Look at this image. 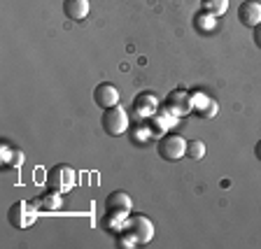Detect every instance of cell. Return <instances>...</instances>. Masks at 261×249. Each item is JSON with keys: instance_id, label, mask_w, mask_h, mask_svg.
Returning <instances> with one entry per match:
<instances>
[{"instance_id": "cell-5", "label": "cell", "mask_w": 261, "mask_h": 249, "mask_svg": "<svg viewBox=\"0 0 261 249\" xmlns=\"http://www.w3.org/2000/svg\"><path fill=\"white\" fill-rule=\"evenodd\" d=\"M166 109L173 117H185L194 109V93L185 91V89H175L170 91V96L166 98Z\"/></svg>"}, {"instance_id": "cell-13", "label": "cell", "mask_w": 261, "mask_h": 249, "mask_svg": "<svg viewBox=\"0 0 261 249\" xmlns=\"http://www.w3.org/2000/svg\"><path fill=\"white\" fill-rule=\"evenodd\" d=\"M194 28L198 33H203V35H205V33H212L215 28H217V16L210 14V12H205V10H201L194 16Z\"/></svg>"}, {"instance_id": "cell-9", "label": "cell", "mask_w": 261, "mask_h": 249, "mask_svg": "<svg viewBox=\"0 0 261 249\" xmlns=\"http://www.w3.org/2000/svg\"><path fill=\"white\" fill-rule=\"evenodd\" d=\"M89 0H63V14L70 19V21H84L89 16Z\"/></svg>"}, {"instance_id": "cell-15", "label": "cell", "mask_w": 261, "mask_h": 249, "mask_svg": "<svg viewBox=\"0 0 261 249\" xmlns=\"http://www.w3.org/2000/svg\"><path fill=\"white\" fill-rule=\"evenodd\" d=\"M205 152H207V147H205L203 140H189L187 142V156L194 158V161H201V158L205 156Z\"/></svg>"}, {"instance_id": "cell-14", "label": "cell", "mask_w": 261, "mask_h": 249, "mask_svg": "<svg viewBox=\"0 0 261 249\" xmlns=\"http://www.w3.org/2000/svg\"><path fill=\"white\" fill-rule=\"evenodd\" d=\"M133 105H136V109L140 112V117H154L159 103H156V98H154L152 93H140Z\"/></svg>"}, {"instance_id": "cell-4", "label": "cell", "mask_w": 261, "mask_h": 249, "mask_svg": "<svg viewBox=\"0 0 261 249\" xmlns=\"http://www.w3.org/2000/svg\"><path fill=\"white\" fill-rule=\"evenodd\" d=\"M38 212H40L38 207H33L28 201H16L14 205L7 210V222L14 228H28V226H33Z\"/></svg>"}, {"instance_id": "cell-10", "label": "cell", "mask_w": 261, "mask_h": 249, "mask_svg": "<svg viewBox=\"0 0 261 249\" xmlns=\"http://www.w3.org/2000/svg\"><path fill=\"white\" fill-rule=\"evenodd\" d=\"M130 205H133V201H130V196L126 191H112L108 196V201H105V210L108 212H124V214H128Z\"/></svg>"}, {"instance_id": "cell-2", "label": "cell", "mask_w": 261, "mask_h": 249, "mask_svg": "<svg viewBox=\"0 0 261 249\" xmlns=\"http://www.w3.org/2000/svg\"><path fill=\"white\" fill-rule=\"evenodd\" d=\"M77 184V173L70 165H54V168L47 173V189L65 193V191L75 189Z\"/></svg>"}, {"instance_id": "cell-1", "label": "cell", "mask_w": 261, "mask_h": 249, "mask_svg": "<svg viewBox=\"0 0 261 249\" xmlns=\"http://www.w3.org/2000/svg\"><path fill=\"white\" fill-rule=\"evenodd\" d=\"M128 112H126L121 105H114V107H108L100 117V126L103 130L108 133L110 137H117V135H124L128 130Z\"/></svg>"}, {"instance_id": "cell-19", "label": "cell", "mask_w": 261, "mask_h": 249, "mask_svg": "<svg viewBox=\"0 0 261 249\" xmlns=\"http://www.w3.org/2000/svg\"><path fill=\"white\" fill-rule=\"evenodd\" d=\"M254 154H256V158H259V161H261V140L256 142V147H254Z\"/></svg>"}, {"instance_id": "cell-12", "label": "cell", "mask_w": 261, "mask_h": 249, "mask_svg": "<svg viewBox=\"0 0 261 249\" xmlns=\"http://www.w3.org/2000/svg\"><path fill=\"white\" fill-rule=\"evenodd\" d=\"M33 203H35V207H38V210H47V212H54V210H59V207L63 205L61 193H59V191H51V189H47V193L38 196Z\"/></svg>"}, {"instance_id": "cell-8", "label": "cell", "mask_w": 261, "mask_h": 249, "mask_svg": "<svg viewBox=\"0 0 261 249\" xmlns=\"http://www.w3.org/2000/svg\"><path fill=\"white\" fill-rule=\"evenodd\" d=\"M238 21L245 28H254L261 23V3L256 0H245L243 5L238 7Z\"/></svg>"}, {"instance_id": "cell-6", "label": "cell", "mask_w": 261, "mask_h": 249, "mask_svg": "<svg viewBox=\"0 0 261 249\" xmlns=\"http://www.w3.org/2000/svg\"><path fill=\"white\" fill-rule=\"evenodd\" d=\"M126 228L136 235L138 244L152 242V238H154V224H152V219H147L145 214H133V217H128L126 219Z\"/></svg>"}, {"instance_id": "cell-7", "label": "cell", "mask_w": 261, "mask_h": 249, "mask_svg": "<svg viewBox=\"0 0 261 249\" xmlns=\"http://www.w3.org/2000/svg\"><path fill=\"white\" fill-rule=\"evenodd\" d=\"M93 103L103 109L119 105V89L114 87V84H108V81L98 84V87L93 89Z\"/></svg>"}, {"instance_id": "cell-3", "label": "cell", "mask_w": 261, "mask_h": 249, "mask_svg": "<svg viewBox=\"0 0 261 249\" xmlns=\"http://www.w3.org/2000/svg\"><path fill=\"white\" fill-rule=\"evenodd\" d=\"M156 152L163 161H179L182 156H187V140L177 133H168L159 140Z\"/></svg>"}, {"instance_id": "cell-18", "label": "cell", "mask_w": 261, "mask_h": 249, "mask_svg": "<svg viewBox=\"0 0 261 249\" xmlns=\"http://www.w3.org/2000/svg\"><path fill=\"white\" fill-rule=\"evenodd\" d=\"M252 31H254V44L261 49V23H259V26H254Z\"/></svg>"}, {"instance_id": "cell-11", "label": "cell", "mask_w": 261, "mask_h": 249, "mask_svg": "<svg viewBox=\"0 0 261 249\" xmlns=\"http://www.w3.org/2000/svg\"><path fill=\"white\" fill-rule=\"evenodd\" d=\"M0 163H3L7 170H16L23 163V154L10 145H0Z\"/></svg>"}, {"instance_id": "cell-17", "label": "cell", "mask_w": 261, "mask_h": 249, "mask_svg": "<svg viewBox=\"0 0 261 249\" xmlns=\"http://www.w3.org/2000/svg\"><path fill=\"white\" fill-rule=\"evenodd\" d=\"M217 109H219V103L215 100V98H210V103H207V107L203 109V112H198V117H203V119H212V117L217 114Z\"/></svg>"}, {"instance_id": "cell-16", "label": "cell", "mask_w": 261, "mask_h": 249, "mask_svg": "<svg viewBox=\"0 0 261 249\" xmlns=\"http://www.w3.org/2000/svg\"><path fill=\"white\" fill-rule=\"evenodd\" d=\"M203 10L215 16H222L228 10V0H203Z\"/></svg>"}]
</instances>
